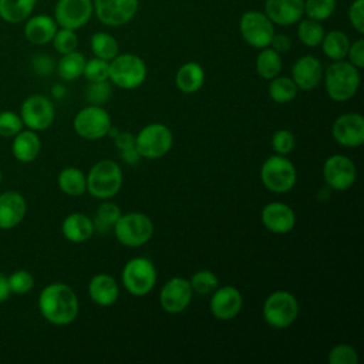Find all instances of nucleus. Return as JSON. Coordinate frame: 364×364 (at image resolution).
I'll return each instance as SVG.
<instances>
[{
	"mask_svg": "<svg viewBox=\"0 0 364 364\" xmlns=\"http://www.w3.org/2000/svg\"><path fill=\"white\" fill-rule=\"evenodd\" d=\"M264 14L273 24H296L304 14V0H266Z\"/></svg>",
	"mask_w": 364,
	"mask_h": 364,
	"instance_id": "nucleus-21",
	"label": "nucleus"
},
{
	"mask_svg": "<svg viewBox=\"0 0 364 364\" xmlns=\"http://www.w3.org/2000/svg\"><path fill=\"white\" fill-rule=\"evenodd\" d=\"M112 229L117 240L128 247H139L148 243L154 235V223L142 212L121 213Z\"/></svg>",
	"mask_w": 364,
	"mask_h": 364,
	"instance_id": "nucleus-4",
	"label": "nucleus"
},
{
	"mask_svg": "<svg viewBox=\"0 0 364 364\" xmlns=\"http://www.w3.org/2000/svg\"><path fill=\"white\" fill-rule=\"evenodd\" d=\"M192 296L193 291L189 280L175 276L162 284L159 291V304L164 311L169 314H178L189 306Z\"/></svg>",
	"mask_w": 364,
	"mask_h": 364,
	"instance_id": "nucleus-15",
	"label": "nucleus"
},
{
	"mask_svg": "<svg viewBox=\"0 0 364 364\" xmlns=\"http://www.w3.org/2000/svg\"><path fill=\"white\" fill-rule=\"evenodd\" d=\"M297 36L299 40L307 46V47H317L320 46L323 37H324V28L320 21L313 18H304L300 20L297 27Z\"/></svg>",
	"mask_w": 364,
	"mask_h": 364,
	"instance_id": "nucleus-35",
	"label": "nucleus"
},
{
	"mask_svg": "<svg viewBox=\"0 0 364 364\" xmlns=\"http://www.w3.org/2000/svg\"><path fill=\"white\" fill-rule=\"evenodd\" d=\"M269 97L277 102V104H287L291 102L296 95L299 88L296 87V84L293 82V80L290 77H274L272 80H269Z\"/></svg>",
	"mask_w": 364,
	"mask_h": 364,
	"instance_id": "nucleus-33",
	"label": "nucleus"
},
{
	"mask_svg": "<svg viewBox=\"0 0 364 364\" xmlns=\"http://www.w3.org/2000/svg\"><path fill=\"white\" fill-rule=\"evenodd\" d=\"M323 81L327 95L337 102L347 101L355 95L360 87V70L350 61H333L323 71Z\"/></svg>",
	"mask_w": 364,
	"mask_h": 364,
	"instance_id": "nucleus-2",
	"label": "nucleus"
},
{
	"mask_svg": "<svg viewBox=\"0 0 364 364\" xmlns=\"http://www.w3.org/2000/svg\"><path fill=\"white\" fill-rule=\"evenodd\" d=\"M346 57L348 58V61L354 67L361 70L364 67V40L358 38L353 44L350 43V47H348V51H347Z\"/></svg>",
	"mask_w": 364,
	"mask_h": 364,
	"instance_id": "nucleus-48",
	"label": "nucleus"
},
{
	"mask_svg": "<svg viewBox=\"0 0 364 364\" xmlns=\"http://www.w3.org/2000/svg\"><path fill=\"white\" fill-rule=\"evenodd\" d=\"M0 183H1V169H0Z\"/></svg>",
	"mask_w": 364,
	"mask_h": 364,
	"instance_id": "nucleus-54",
	"label": "nucleus"
},
{
	"mask_svg": "<svg viewBox=\"0 0 364 364\" xmlns=\"http://www.w3.org/2000/svg\"><path fill=\"white\" fill-rule=\"evenodd\" d=\"M175 84L183 94H195L205 84V70L199 63L188 61L175 74Z\"/></svg>",
	"mask_w": 364,
	"mask_h": 364,
	"instance_id": "nucleus-27",
	"label": "nucleus"
},
{
	"mask_svg": "<svg viewBox=\"0 0 364 364\" xmlns=\"http://www.w3.org/2000/svg\"><path fill=\"white\" fill-rule=\"evenodd\" d=\"M85 61L87 60H85L84 54L77 50L63 54L55 65L58 77L64 81H74V80L80 78L82 75Z\"/></svg>",
	"mask_w": 364,
	"mask_h": 364,
	"instance_id": "nucleus-31",
	"label": "nucleus"
},
{
	"mask_svg": "<svg viewBox=\"0 0 364 364\" xmlns=\"http://www.w3.org/2000/svg\"><path fill=\"white\" fill-rule=\"evenodd\" d=\"M328 364H357L358 354L355 348L350 344H337L334 346L327 355Z\"/></svg>",
	"mask_w": 364,
	"mask_h": 364,
	"instance_id": "nucleus-44",
	"label": "nucleus"
},
{
	"mask_svg": "<svg viewBox=\"0 0 364 364\" xmlns=\"http://www.w3.org/2000/svg\"><path fill=\"white\" fill-rule=\"evenodd\" d=\"M60 191L68 196H81L87 192V179L84 172L77 166H67L57 176Z\"/></svg>",
	"mask_w": 364,
	"mask_h": 364,
	"instance_id": "nucleus-29",
	"label": "nucleus"
},
{
	"mask_svg": "<svg viewBox=\"0 0 364 364\" xmlns=\"http://www.w3.org/2000/svg\"><path fill=\"white\" fill-rule=\"evenodd\" d=\"M82 75L87 78L88 82H98V81H108L109 78V61L102 58L94 57L85 61Z\"/></svg>",
	"mask_w": 364,
	"mask_h": 364,
	"instance_id": "nucleus-38",
	"label": "nucleus"
},
{
	"mask_svg": "<svg viewBox=\"0 0 364 364\" xmlns=\"http://www.w3.org/2000/svg\"><path fill=\"white\" fill-rule=\"evenodd\" d=\"M173 145L171 128L162 122H151L135 135V149L141 158L158 159L165 156Z\"/></svg>",
	"mask_w": 364,
	"mask_h": 364,
	"instance_id": "nucleus-7",
	"label": "nucleus"
},
{
	"mask_svg": "<svg viewBox=\"0 0 364 364\" xmlns=\"http://www.w3.org/2000/svg\"><path fill=\"white\" fill-rule=\"evenodd\" d=\"M112 95V90L108 81L88 82L85 88V100L91 105H104Z\"/></svg>",
	"mask_w": 364,
	"mask_h": 364,
	"instance_id": "nucleus-41",
	"label": "nucleus"
},
{
	"mask_svg": "<svg viewBox=\"0 0 364 364\" xmlns=\"http://www.w3.org/2000/svg\"><path fill=\"white\" fill-rule=\"evenodd\" d=\"M20 117L24 124L31 131H46L54 122L55 111L53 102L41 94L28 95L20 107Z\"/></svg>",
	"mask_w": 364,
	"mask_h": 364,
	"instance_id": "nucleus-12",
	"label": "nucleus"
},
{
	"mask_svg": "<svg viewBox=\"0 0 364 364\" xmlns=\"http://www.w3.org/2000/svg\"><path fill=\"white\" fill-rule=\"evenodd\" d=\"M87 290L90 299L101 307L112 306L119 296V287L115 279L107 273L94 274L88 282Z\"/></svg>",
	"mask_w": 364,
	"mask_h": 364,
	"instance_id": "nucleus-24",
	"label": "nucleus"
},
{
	"mask_svg": "<svg viewBox=\"0 0 364 364\" xmlns=\"http://www.w3.org/2000/svg\"><path fill=\"white\" fill-rule=\"evenodd\" d=\"M74 131L87 141H97L108 135L112 127L111 117L102 105H87L81 108L73 119Z\"/></svg>",
	"mask_w": 364,
	"mask_h": 364,
	"instance_id": "nucleus-10",
	"label": "nucleus"
},
{
	"mask_svg": "<svg viewBox=\"0 0 364 364\" xmlns=\"http://www.w3.org/2000/svg\"><path fill=\"white\" fill-rule=\"evenodd\" d=\"M10 294H11V291H10V287H9L7 276L0 272V303L6 301L10 297Z\"/></svg>",
	"mask_w": 364,
	"mask_h": 364,
	"instance_id": "nucleus-52",
	"label": "nucleus"
},
{
	"mask_svg": "<svg viewBox=\"0 0 364 364\" xmlns=\"http://www.w3.org/2000/svg\"><path fill=\"white\" fill-rule=\"evenodd\" d=\"M290 78L299 90L311 91L323 80V65L314 55H301L293 64Z\"/></svg>",
	"mask_w": 364,
	"mask_h": 364,
	"instance_id": "nucleus-20",
	"label": "nucleus"
},
{
	"mask_svg": "<svg viewBox=\"0 0 364 364\" xmlns=\"http://www.w3.org/2000/svg\"><path fill=\"white\" fill-rule=\"evenodd\" d=\"M51 94H53V97L57 98V100L63 98V97L65 95V87H64L63 84H54L53 88H51Z\"/></svg>",
	"mask_w": 364,
	"mask_h": 364,
	"instance_id": "nucleus-53",
	"label": "nucleus"
},
{
	"mask_svg": "<svg viewBox=\"0 0 364 364\" xmlns=\"http://www.w3.org/2000/svg\"><path fill=\"white\" fill-rule=\"evenodd\" d=\"M31 68L38 75H48L55 70L54 60L46 53H37L31 58Z\"/></svg>",
	"mask_w": 364,
	"mask_h": 364,
	"instance_id": "nucleus-46",
	"label": "nucleus"
},
{
	"mask_svg": "<svg viewBox=\"0 0 364 364\" xmlns=\"http://www.w3.org/2000/svg\"><path fill=\"white\" fill-rule=\"evenodd\" d=\"M272 148L277 155H289L296 146L294 134L289 129H277L272 135Z\"/></svg>",
	"mask_w": 364,
	"mask_h": 364,
	"instance_id": "nucleus-45",
	"label": "nucleus"
},
{
	"mask_svg": "<svg viewBox=\"0 0 364 364\" xmlns=\"http://www.w3.org/2000/svg\"><path fill=\"white\" fill-rule=\"evenodd\" d=\"M27 203L24 196L17 191L0 193V229L9 230L16 228L26 216Z\"/></svg>",
	"mask_w": 364,
	"mask_h": 364,
	"instance_id": "nucleus-22",
	"label": "nucleus"
},
{
	"mask_svg": "<svg viewBox=\"0 0 364 364\" xmlns=\"http://www.w3.org/2000/svg\"><path fill=\"white\" fill-rule=\"evenodd\" d=\"M94 6L91 0H58L54 6V20L58 27L78 30L88 23Z\"/></svg>",
	"mask_w": 364,
	"mask_h": 364,
	"instance_id": "nucleus-14",
	"label": "nucleus"
},
{
	"mask_svg": "<svg viewBox=\"0 0 364 364\" xmlns=\"http://www.w3.org/2000/svg\"><path fill=\"white\" fill-rule=\"evenodd\" d=\"M260 220L263 226L276 235H284L293 230L296 225V213L284 202H269L262 208Z\"/></svg>",
	"mask_w": 364,
	"mask_h": 364,
	"instance_id": "nucleus-19",
	"label": "nucleus"
},
{
	"mask_svg": "<svg viewBox=\"0 0 364 364\" xmlns=\"http://www.w3.org/2000/svg\"><path fill=\"white\" fill-rule=\"evenodd\" d=\"M90 47L95 57L102 58L105 61H111L118 54L119 48L115 37L105 31L94 33L90 40Z\"/></svg>",
	"mask_w": 364,
	"mask_h": 364,
	"instance_id": "nucleus-34",
	"label": "nucleus"
},
{
	"mask_svg": "<svg viewBox=\"0 0 364 364\" xmlns=\"http://www.w3.org/2000/svg\"><path fill=\"white\" fill-rule=\"evenodd\" d=\"M348 20L357 33H364V0H354L350 4Z\"/></svg>",
	"mask_w": 364,
	"mask_h": 364,
	"instance_id": "nucleus-47",
	"label": "nucleus"
},
{
	"mask_svg": "<svg viewBox=\"0 0 364 364\" xmlns=\"http://www.w3.org/2000/svg\"><path fill=\"white\" fill-rule=\"evenodd\" d=\"M336 9V0H304V14L309 18L327 20Z\"/></svg>",
	"mask_w": 364,
	"mask_h": 364,
	"instance_id": "nucleus-39",
	"label": "nucleus"
},
{
	"mask_svg": "<svg viewBox=\"0 0 364 364\" xmlns=\"http://www.w3.org/2000/svg\"><path fill=\"white\" fill-rule=\"evenodd\" d=\"M63 236L73 243H84L94 235V223L90 216L81 212L67 215L61 223Z\"/></svg>",
	"mask_w": 364,
	"mask_h": 364,
	"instance_id": "nucleus-25",
	"label": "nucleus"
},
{
	"mask_svg": "<svg viewBox=\"0 0 364 364\" xmlns=\"http://www.w3.org/2000/svg\"><path fill=\"white\" fill-rule=\"evenodd\" d=\"M87 179V192L95 199H111L114 198L122 186V169L112 159H101L95 162L88 173Z\"/></svg>",
	"mask_w": 364,
	"mask_h": 364,
	"instance_id": "nucleus-3",
	"label": "nucleus"
},
{
	"mask_svg": "<svg viewBox=\"0 0 364 364\" xmlns=\"http://www.w3.org/2000/svg\"><path fill=\"white\" fill-rule=\"evenodd\" d=\"M121 209L118 205L108 202V199H105V202H102L95 212V218L92 220L94 223V229L100 230V232H107L109 230L114 223L118 220V218L121 216Z\"/></svg>",
	"mask_w": 364,
	"mask_h": 364,
	"instance_id": "nucleus-36",
	"label": "nucleus"
},
{
	"mask_svg": "<svg viewBox=\"0 0 364 364\" xmlns=\"http://www.w3.org/2000/svg\"><path fill=\"white\" fill-rule=\"evenodd\" d=\"M260 181L266 189L274 193H286L297 181L296 166L284 155H272L260 166Z\"/></svg>",
	"mask_w": 364,
	"mask_h": 364,
	"instance_id": "nucleus-5",
	"label": "nucleus"
},
{
	"mask_svg": "<svg viewBox=\"0 0 364 364\" xmlns=\"http://www.w3.org/2000/svg\"><path fill=\"white\" fill-rule=\"evenodd\" d=\"M58 26L54 17L48 14H31L23 27L26 40L34 46H44L51 43Z\"/></svg>",
	"mask_w": 364,
	"mask_h": 364,
	"instance_id": "nucleus-23",
	"label": "nucleus"
},
{
	"mask_svg": "<svg viewBox=\"0 0 364 364\" xmlns=\"http://www.w3.org/2000/svg\"><path fill=\"white\" fill-rule=\"evenodd\" d=\"M334 141L346 148H358L364 142V118L358 112H346L331 125Z\"/></svg>",
	"mask_w": 364,
	"mask_h": 364,
	"instance_id": "nucleus-16",
	"label": "nucleus"
},
{
	"mask_svg": "<svg viewBox=\"0 0 364 364\" xmlns=\"http://www.w3.org/2000/svg\"><path fill=\"white\" fill-rule=\"evenodd\" d=\"M51 43H53L54 50L63 55V54H67V53H71V51L77 50L78 37L75 34V30L60 27V28H57Z\"/></svg>",
	"mask_w": 364,
	"mask_h": 364,
	"instance_id": "nucleus-40",
	"label": "nucleus"
},
{
	"mask_svg": "<svg viewBox=\"0 0 364 364\" xmlns=\"http://www.w3.org/2000/svg\"><path fill=\"white\" fill-rule=\"evenodd\" d=\"M270 46L273 50H276L277 53H287L291 48V40L289 36L286 34H273Z\"/></svg>",
	"mask_w": 364,
	"mask_h": 364,
	"instance_id": "nucleus-49",
	"label": "nucleus"
},
{
	"mask_svg": "<svg viewBox=\"0 0 364 364\" xmlns=\"http://www.w3.org/2000/svg\"><path fill=\"white\" fill-rule=\"evenodd\" d=\"M114 142L119 151L135 148V135L131 132H119L114 136Z\"/></svg>",
	"mask_w": 364,
	"mask_h": 364,
	"instance_id": "nucleus-50",
	"label": "nucleus"
},
{
	"mask_svg": "<svg viewBox=\"0 0 364 364\" xmlns=\"http://www.w3.org/2000/svg\"><path fill=\"white\" fill-rule=\"evenodd\" d=\"M37 0H0V18L9 24L24 23L34 11Z\"/></svg>",
	"mask_w": 364,
	"mask_h": 364,
	"instance_id": "nucleus-28",
	"label": "nucleus"
},
{
	"mask_svg": "<svg viewBox=\"0 0 364 364\" xmlns=\"http://www.w3.org/2000/svg\"><path fill=\"white\" fill-rule=\"evenodd\" d=\"M121 282L129 294L145 296L155 287L156 269L148 257H132L122 267Z\"/></svg>",
	"mask_w": 364,
	"mask_h": 364,
	"instance_id": "nucleus-9",
	"label": "nucleus"
},
{
	"mask_svg": "<svg viewBox=\"0 0 364 364\" xmlns=\"http://www.w3.org/2000/svg\"><path fill=\"white\" fill-rule=\"evenodd\" d=\"M283 63L280 53L273 50L272 47L260 48V53L256 57V71L264 80H272L277 77L282 71Z\"/></svg>",
	"mask_w": 364,
	"mask_h": 364,
	"instance_id": "nucleus-32",
	"label": "nucleus"
},
{
	"mask_svg": "<svg viewBox=\"0 0 364 364\" xmlns=\"http://www.w3.org/2000/svg\"><path fill=\"white\" fill-rule=\"evenodd\" d=\"M38 310L48 323L67 326L78 316V297L68 284L60 282L50 283L40 291Z\"/></svg>",
	"mask_w": 364,
	"mask_h": 364,
	"instance_id": "nucleus-1",
	"label": "nucleus"
},
{
	"mask_svg": "<svg viewBox=\"0 0 364 364\" xmlns=\"http://www.w3.org/2000/svg\"><path fill=\"white\" fill-rule=\"evenodd\" d=\"M41 151V141L36 131L26 129L20 131L13 136L11 142V154L14 159L23 164H30L34 159H37L38 154Z\"/></svg>",
	"mask_w": 364,
	"mask_h": 364,
	"instance_id": "nucleus-26",
	"label": "nucleus"
},
{
	"mask_svg": "<svg viewBox=\"0 0 364 364\" xmlns=\"http://www.w3.org/2000/svg\"><path fill=\"white\" fill-rule=\"evenodd\" d=\"M145 61L132 53L117 54L109 61V81L122 90L138 88L146 80Z\"/></svg>",
	"mask_w": 364,
	"mask_h": 364,
	"instance_id": "nucleus-6",
	"label": "nucleus"
},
{
	"mask_svg": "<svg viewBox=\"0 0 364 364\" xmlns=\"http://www.w3.org/2000/svg\"><path fill=\"white\" fill-rule=\"evenodd\" d=\"M92 6L102 24L118 27L132 20L138 10V0H94Z\"/></svg>",
	"mask_w": 364,
	"mask_h": 364,
	"instance_id": "nucleus-17",
	"label": "nucleus"
},
{
	"mask_svg": "<svg viewBox=\"0 0 364 364\" xmlns=\"http://www.w3.org/2000/svg\"><path fill=\"white\" fill-rule=\"evenodd\" d=\"M10 291L14 294H26L34 286V277L28 270H14L7 276Z\"/></svg>",
	"mask_w": 364,
	"mask_h": 364,
	"instance_id": "nucleus-42",
	"label": "nucleus"
},
{
	"mask_svg": "<svg viewBox=\"0 0 364 364\" xmlns=\"http://www.w3.org/2000/svg\"><path fill=\"white\" fill-rule=\"evenodd\" d=\"M189 280V284L192 287L193 293H198L200 296L210 294L218 286H219V279L218 276L208 269H200L195 272Z\"/></svg>",
	"mask_w": 364,
	"mask_h": 364,
	"instance_id": "nucleus-37",
	"label": "nucleus"
},
{
	"mask_svg": "<svg viewBox=\"0 0 364 364\" xmlns=\"http://www.w3.org/2000/svg\"><path fill=\"white\" fill-rule=\"evenodd\" d=\"M264 321L273 328H286L291 326L299 316V301L287 290L270 293L262 307Z\"/></svg>",
	"mask_w": 364,
	"mask_h": 364,
	"instance_id": "nucleus-8",
	"label": "nucleus"
},
{
	"mask_svg": "<svg viewBox=\"0 0 364 364\" xmlns=\"http://www.w3.org/2000/svg\"><path fill=\"white\" fill-rule=\"evenodd\" d=\"M243 306V296L235 286H222L216 287L210 293L209 300V310L210 314L220 320V321H229L235 318Z\"/></svg>",
	"mask_w": 364,
	"mask_h": 364,
	"instance_id": "nucleus-18",
	"label": "nucleus"
},
{
	"mask_svg": "<svg viewBox=\"0 0 364 364\" xmlns=\"http://www.w3.org/2000/svg\"><path fill=\"white\" fill-rule=\"evenodd\" d=\"M119 155H121V158H122V161H125L127 164H129V165H134V164H136L138 161H139V155H138V152H136V149L135 148H129V149H124V151H119Z\"/></svg>",
	"mask_w": 364,
	"mask_h": 364,
	"instance_id": "nucleus-51",
	"label": "nucleus"
},
{
	"mask_svg": "<svg viewBox=\"0 0 364 364\" xmlns=\"http://www.w3.org/2000/svg\"><path fill=\"white\" fill-rule=\"evenodd\" d=\"M323 178L327 186L334 191L351 188L357 178V168L353 159L343 154L328 156L323 164Z\"/></svg>",
	"mask_w": 364,
	"mask_h": 364,
	"instance_id": "nucleus-13",
	"label": "nucleus"
},
{
	"mask_svg": "<svg viewBox=\"0 0 364 364\" xmlns=\"http://www.w3.org/2000/svg\"><path fill=\"white\" fill-rule=\"evenodd\" d=\"M320 44L327 58H330L331 61H338L346 58L350 47V38L341 30H331L328 33H324Z\"/></svg>",
	"mask_w": 364,
	"mask_h": 364,
	"instance_id": "nucleus-30",
	"label": "nucleus"
},
{
	"mask_svg": "<svg viewBox=\"0 0 364 364\" xmlns=\"http://www.w3.org/2000/svg\"><path fill=\"white\" fill-rule=\"evenodd\" d=\"M242 38L253 48H264L270 46L274 34V24L270 18L257 10H249L242 14L239 21Z\"/></svg>",
	"mask_w": 364,
	"mask_h": 364,
	"instance_id": "nucleus-11",
	"label": "nucleus"
},
{
	"mask_svg": "<svg viewBox=\"0 0 364 364\" xmlns=\"http://www.w3.org/2000/svg\"><path fill=\"white\" fill-rule=\"evenodd\" d=\"M23 127L24 124L20 114L10 109L0 111V136L13 138L23 129Z\"/></svg>",
	"mask_w": 364,
	"mask_h": 364,
	"instance_id": "nucleus-43",
	"label": "nucleus"
}]
</instances>
